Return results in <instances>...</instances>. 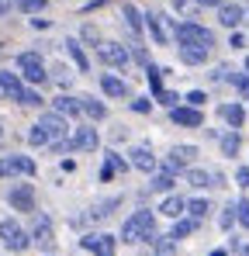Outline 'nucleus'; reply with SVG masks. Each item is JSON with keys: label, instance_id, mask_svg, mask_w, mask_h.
<instances>
[{"label": "nucleus", "instance_id": "obj_43", "mask_svg": "<svg viewBox=\"0 0 249 256\" xmlns=\"http://www.w3.org/2000/svg\"><path fill=\"white\" fill-rule=\"evenodd\" d=\"M236 180H239V187H249V166H242V170L236 173Z\"/></svg>", "mask_w": 249, "mask_h": 256}, {"label": "nucleus", "instance_id": "obj_47", "mask_svg": "<svg viewBox=\"0 0 249 256\" xmlns=\"http://www.w3.org/2000/svg\"><path fill=\"white\" fill-rule=\"evenodd\" d=\"M228 45H232V48H242V45H246V38H242V35H232V38H228Z\"/></svg>", "mask_w": 249, "mask_h": 256}, {"label": "nucleus", "instance_id": "obj_35", "mask_svg": "<svg viewBox=\"0 0 249 256\" xmlns=\"http://www.w3.org/2000/svg\"><path fill=\"white\" fill-rule=\"evenodd\" d=\"M18 100H21V104H28V108H35V104H42V94H38V90H28V86H24Z\"/></svg>", "mask_w": 249, "mask_h": 256}, {"label": "nucleus", "instance_id": "obj_34", "mask_svg": "<svg viewBox=\"0 0 249 256\" xmlns=\"http://www.w3.org/2000/svg\"><path fill=\"white\" fill-rule=\"evenodd\" d=\"M28 142H32V146H48V135H45V132H42L38 125H32V132H28Z\"/></svg>", "mask_w": 249, "mask_h": 256}, {"label": "nucleus", "instance_id": "obj_22", "mask_svg": "<svg viewBox=\"0 0 249 256\" xmlns=\"http://www.w3.org/2000/svg\"><path fill=\"white\" fill-rule=\"evenodd\" d=\"M80 111L86 114V118H94V122L108 118V108H104L100 100H90V97H80Z\"/></svg>", "mask_w": 249, "mask_h": 256}, {"label": "nucleus", "instance_id": "obj_27", "mask_svg": "<svg viewBox=\"0 0 249 256\" xmlns=\"http://www.w3.org/2000/svg\"><path fill=\"white\" fill-rule=\"evenodd\" d=\"M184 212L190 214L194 222H204L208 212H211V204H208V201H190V204H184Z\"/></svg>", "mask_w": 249, "mask_h": 256}, {"label": "nucleus", "instance_id": "obj_51", "mask_svg": "<svg viewBox=\"0 0 249 256\" xmlns=\"http://www.w3.org/2000/svg\"><path fill=\"white\" fill-rule=\"evenodd\" d=\"M246 73H249V56H246Z\"/></svg>", "mask_w": 249, "mask_h": 256}, {"label": "nucleus", "instance_id": "obj_37", "mask_svg": "<svg viewBox=\"0 0 249 256\" xmlns=\"http://www.w3.org/2000/svg\"><path fill=\"white\" fill-rule=\"evenodd\" d=\"M152 187H156V190H170V187H173V170L160 173V176L152 180Z\"/></svg>", "mask_w": 249, "mask_h": 256}, {"label": "nucleus", "instance_id": "obj_42", "mask_svg": "<svg viewBox=\"0 0 249 256\" xmlns=\"http://www.w3.org/2000/svg\"><path fill=\"white\" fill-rule=\"evenodd\" d=\"M132 56H135L142 66H149V56H146V48H142V45H132Z\"/></svg>", "mask_w": 249, "mask_h": 256}, {"label": "nucleus", "instance_id": "obj_9", "mask_svg": "<svg viewBox=\"0 0 249 256\" xmlns=\"http://www.w3.org/2000/svg\"><path fill=\"white\" fill-rule=\"evenodd\" d=\"M35 173V160L28 156H4L0 160V176H32Z\"/></svg>", "mask_w": 249, "mask_h": 256}, {"label": "nucleus", "instance_id": "obj_12", "mask_svg": "<svg viewBox=\"0 0 249 256\" xmlns=\"http://www.w3.org/2000/svg\"><path fill=\"white\" fill-rule=\"evenodd\" d=\"M194 160H198V149H194V146H173V149H170V160H166V170H173V173L187 170Z\"/></svg>", "mask_w": 249, "mask_h": 256}, {"label": "nucleus", "instance_id": "obj_30", "mask_svg": "<svg viewBox=\"0 0 249 256\" xmlns=\"http://www.w3.org/2000/svg\"><path fill=\"white\" fill-rule=\"evenodd\" d=\"M66 52H70V56H73V62H76V66H80L83 73H86V70H90V62H86V56H83V48L76 42H66Z\"/></svg>", "mask_w": 249, "mask_h": 256}, {"label": "nucleus", "instance_id": "obj_4", "mask_svg": "<svg viewBox=\"0 0 249 256\" xmlns=\"http://www.w3.org/2000/svg\"><path fill=\"white\" fill-rule=\"evenodd\" d=\"M97 56H100V62H108V66H114V70H124L128 59H132L128 45H122V42H100L97 45Z\"/></svg>", "mask_w": 249, "mask_h": 256}, {"label": "nucleus", "instance_id": "obj_6", "mask_svg": "<svg viewBox=\"0 0 249 256\" xmlns=\"http://www.w3.org/2000/svg\"><path fill=\"white\" fill-rule=\"evenodd\" d=\"M7 201L14 212H35V187L32 184H14L7 190Z\"/></svg>", "mask_w": 249, "mask_h": 256}, {"label": "nucleus", "instance_id": "obj_15", "mask_svg": "<svg viewBox=\"0 0 249 256\" xmlns=\"http://www.w3.org/2000/svg\"><path fill=\"white\" fill-rule=\"evenodd\" d=\"M128 156H132V166H135V170H142V173H152V170H156V156H152V149H149V146H135Z\"/></svg>", "mask_w": 249, "mask_h": 256}, {"label": "nucleus", "instance_id": "obj_50", "mask_svg": "<svg viewBox=\"0 0 249 256\" xmlns=\"http://www.w3.org/2000/svg\"><path fill=\"white\" fill-rule=\"evenodd\" d=\"M0 142H4V122H0Z\"/></svg>", "mask_w": 249, "mask_h": 256}, {"label": "nucleus", "instance_id": "obj_14", "mask_svg": "<svg viewBox=\"0 0 249 256\" xmlns=\"http://www.w3.org/2000/svg\"><path fill=\"white\" fill-rule=\"evenodd\" d=\"M80 246H83V250H90V253H97V256H114L118 239H114V236H86Z\"/></svg>", "mask_w": 249, "mask_h": 256}, {"label": "nucleus", "instance_id": "obj_5", "mask_svg": "<svg viewBox=\"0 0 249 256\" xmlns=\"http://www.w3.org/2000/svg\"><path fill=\"white\" fill-rule=\"evenodd\" d=\"M18 70H21L24 80H32V84H45V62H42L38 52H21V56H18Z\"/></svg>", "mask_w": 249, "mask_h": 256}, {"label": "nucleus", "instance_id": "obj_38", "mask_svg": "<svg viewBox=\"0 0 249 256\" xmlns=\"http://www.w3.org/2000/svg\"><path fill=\"white\" fill-rule=\"evenodd\" d=\"M83 42H90V45H100V32H97L94 24H83Z\"/></svg>", "mask_w": 249, "mask_h": 256}, {"label": "nucleus", "instance_id": "obj_26", "mask_svg": "<svg viewBox=\"0 0 249 256\" xmlns=\"http://www.w3.org/2000/svg\"><path fill=\"white\" fill-rule=\"evenodd\" d=\"M124 170H128V163H124L122 156H114V152H111V156H108V166H104L100 176H104V180H111L114 173H124Z\"/></svg>", "mask_w": 249, "mask_h": 256}, {"label": "nucleus", "instance_id": "obj_1", "mask_svg": "<svg viewBox=\"0 0 249 256\" xmlns=\"http://www.w3.org/2000/svg\"><path fill=\"white\" fill-rule=\"evenodd\" d=\"M156 239V218L149 212H135L128 222L122 225V242H152Z\"/></svg>", "mask_w": 249, "mask_h": 256}, {"label": "nucleus", "instance_id": "obj_31", "mask_svg": "<svg viewBox=\"0 0 249 256\" xmlns=\"http://www.w3.org/2000/svg\"><path fill=\"white\" fill-rule=\"evenodd\" d=\"M239 146H242V142H239V135H236V132H232V135H222V152H225V156H236V152H239Z\"/></svg>", "mask_w": 249, "mask_h": 256}, {"label": "nucleus", "instance_id": "obj_33", "mask_svg": "<svg viewBox=\"0 0 249 256\" xmlns=\"http://www.w3.org/2000/svg\"><path fill=\"white\" fill-rule=\"evenodd\" d=\"M45 4H48V0H14V7H21L24 14H38Z\"/></svg>", "mask_w": 249, "mask_h": 256}, {"label": "nucleus", "instance_id": "obj_46", "mask_svg": "<svg viewBox=\"0 0 249 256\" xmlns=\"http://www.w3.org/2000/svg\"><path fill=\"white\" fill-rule=\"evenodd\" d=\"M194 4H198V7H222L225 0H194Z\"/></svg>", "mask_w": 249, "mask_h": 256}, {"label": "nucleus", "instance_id": "obj_45", "mask_svg": "<svg viewBox=\"0 0 249 256\" xmlns=\"http://www.w3.org/2000/svg\"><path fill=\"white\" fill-rule=\"evenodd\" d=\"M232 84H236V86H239V90L249 97V80H242V76H232Z\"/></svg>", "mask_w": 249, "mask_h": 256}, {"label": "nucleus", "instance_id": "obj_16", "mask_svg": "<svg viewBox=\"0 0 249 256\" xmlns=\"http://www.w3.org/2000/svg\"><path fill=\"white\" fill-rule=\"evenodd\" d=\"M242 18H246V10L239 4H222L218 7V24H225V28H239Z\"/></svg>", "mask_w": 249, "mask_h": 256}, {"label": "nucleus", "instance_id": "obj_7", "mask_svg": "<svg viewBox=\"0 0 249 256\" xmlns=\"http://www.w3.org/2000/svg\"><path fill=\"white\" fill-rule=\"evenodd\" d=\"M32 239H35V246H38V250H45V253H52V250H56V232H52V222H48V214H35Z\"/></svg>", "mask_w": 249, "mask_h": 256}, {"label": "nucleus", "instance_id": "obj_40", "mask_svg": "<svg viewBox=\"0 0 249 256\" xmlns=\"http://www.w3.org/2000/svg\"><path fill=\"white\" fill-rule=\"evenodd\" d=\"M173 7H176V10H184V14H194V10H198V4H194V0H173Z\"/></svg>", "mask_w": 249, "mask_h": 256}, {"label": "nucleus", "instance_id": "obj_44", "mask_svg": "<svg viewBox=\"0 0 249 256\" xmlns=\"http://www.w3.org/2000/svg\"><path fill=\"white\" fill-rule=\"evenodd\" d=\"M239 222H242V225H246V228H249V204H246V201L239 204Z\"/></svg>", "mask_w": 249, "mask_h": 256}, {"label": "nucleus", "instance_id": "obj_49", "mask_svg": "<svg viewBox=\"0 0 249 256\" xmlns=\"http://www.w3.org/2000/svg\"><path fill=\"white\" fill-rule=\"evenodd\" d=\"M211 256H228V253H225V250H214V253H211Z\"/></svg>", "mask_w": 249, "mask_h": 256}, {"label": "nucleus", "instance_id": "obj_17", "mask_svg": "<svg viewBox=\"0 0 249 256\" xmlns=\"http://www.w3.org/2000/svg\"><path fill=\"white\" fill-rule=\"evenodd\" d=\"M187 184H190V187H222V173H211V170H187Z\"/></svg>", "mask_w": 249, "mask_h": 256}, {"label": "nucleus", "instance_id": "obj_39", "mask_svg": "<svg viewBox=\"0 0 249 256\" xmlns=\"http://www.w3.org/2000/svg\"><path fill=\"white\" fill-rule=\"evenodd\" d=\"M201 104H204V94L201 90H190L187 94V108H201Z\"/></svg>", "mask_w": 249, "mask_h": 256}, {"label": "nucleus", "instance_id": "obj_20", "mask_svg": "<svg viewBox=\"0 0 249 256\" xmlns=\"http://www.w3.org/2000/svg\"><path fill=\"white\" fill-rule=\"evenodd\" d=\"M52 108H56L52 114H59V118H76L80 114V97H59Z\"/></svg>", "mask_w": 249, "mask_h": 256}, {"label": "nucleus", "instance_id": "obj_25", "mask_svg": "<svg viewBox=\"0 0 249 256\" xmlns=\"http://www.w3.org/2000/svg\"><path fill=\"white\" fill-rule=\"evenodd\" d=\"M218 114H222V118H225L232 128H239V125H242V118H246L239 104H222V111H218Z\"/></svg>", "mask_w": 249, "mask_h": 256}, {"label": "nucleus", "instance_id": "obj_23", "mask_svg": "<svg viewBox=\"0 0 249 256\" xmlns=\"http://www.w3.org/2000/svg\"><path fill=\"white\" fill-rule=\"evenodd\" d=\"M198 225H201V222H194V218H176V225H173V232H170V239L176 242V239H184V236H190V232H198Z\"/></svg>", "mask_w": 249, "mask_h": 256}, {"label": "nucleus", "instance_id": "obj_28", "mask_svg": "<svg viewBox=\"0 0 249 256\" xmlns=\"http://www.w3.org/2000/svg\"><path fill=\"white\" fill-rule=\"evenodd\" d=\"M184 198H166L163 201V214H170V218H184Z\"/></svg>", "mask_w": 249, "mask_h": 256}, {"label": "nucleus", "instance_id": "obj_13", "mask_svg": "<svg viewBox=\"0 0 249 256\" xmlns=\"http://www.w3.org/2000/svg\"><path fill=\"white\" fill-rule=\"evenodd\" d=\"M170 118L173 125H184V128H201L204 125V114L198 108H170Z\"/></svg>", "mask_w": 249, "mask_h": 256}, {"label": "nucleus", "instance_id": "obj_48", "mask_svg": "<svg viewBox=\"0 0 249 256\" xmlns=\"http://www.w3.org/2000/svg\"><path fill=\"white\" fill-rule=\"evenodd\" d=\"M10 7H14V0H0V18H4V14H7Z\"/></svg>", "mask_w": 249, "mask_h": 256}, {"label": "nucleus", "instance_id": "obj_19", "mask_svg": "<svg viewBox=\"0 0 249 256\" xmlns=\"http://www.w3.org/2000/svg\"><path fill=\"white\" fill-rule=\"evenodd\" d=\"M21 80H18V73H0V97H7V100H18L21 97Z\"/></svg>", "mask_w": 249, "mask_h": 256}, {"label": "nucleus", "instance_id": "obj_21", "mask_svg": "<svg viewBox=\"0 0 249 256\" xmlns=\"http://www.w3.org/2000/svg\"><path fill=\"white\" fill-rule=\"evenodd\" d=\"M180 59L187 66H201L208 59V48H198V45H180Z\"/></svg>", "mask_w": 249, "mask_h": 256}, {"label": "nucleus", "instance_id": "obj_3", "mask_svg": "<svg viewBox=\"0 0 249 256\" xmlns=\"http://www.w3.org/2000/svg\"><path fill=\"white\" fill-rule=\"evenodd\" d=\"M0 239H4V246H7L10 253H24V250L32 246V239L24 236V228H21L18 222H10V218L0 222Z\"/></svg>", "mask_w": 249, "mask_h": 256}, {"label": "nucleus", "instance_id": "obj_36", "mask_svg": "<svg viewBox=\"0 0 249 256\" xmlns=\"http://www.w3.org/2000/svg\"><path fill=\"white\" fill-rule=\"evenodd\" d=\"M236 218H239V204H228V208H225V214H222V228H225V232H228V228H232V222H236Z\"/></svg>", "mask_w": 249, "mask_h": 256}, {"label": "nucleus", "instance_id": "obj_41", "mask_svg": "<svg viewBox=\"0 0 249 256\" xmlns=\"http://www.w3.org/2000/svg\"><path fill=\"white\" fill-rule=\"evenodd\" d=\"M132 111L146 114V111H149V97H135V100H132Z\"/></svg>", "mask_w": 249, "mask_h": 256}, {"label": "nucleus", "instance_id": "obj_11", "mask_svg": "<svg viewBox=\"0 0 249 256\" xmlns=\"http://www.w3.org/2000/svg\"><path fill=\"white\" fill-rule=\"evenodd\" d=\"M146 24H149V32H152L156 45H170V42H173V28H176V24L170 28V18H166V14H149Z\"/></svg>", "mask_w": 249, "mask_h": 256}, {"label": "nucleus", "instance_id": "obj_29", "mask_svg": "<svg viewBox=\"0 0 249 256\" xmlns=\"http://www.w3.org/2000/svg\"><path fill=\"white\" fill-rule=\"evenodd\" d=\"M118 204H122L118 198H111V201H100V204L90 212V218H94V222H100V218H108V214H111V208H118Z\"/></svg>", "mask_w": 249, "mask_h": 256}, {"label": "nucleus", "instance_id": "obj_2", "mask_svg": "<svg viewBox=\"0 0 249 256\" xmlns=\"http://www.w3.org/2000/svg\"><path fill=\"white\" fill-rule=\"evenodd\" d=\"M173 42L176 45H198V48H211L214 45V32L198 24V21H184L173 28Z\"/></svg>", "mask_w": 249, "mask_h": 256}, {"label": "nucleus", "instance_id": "obj_18", "mask_svg": "<svg viewBox=\"0 0 249 256\" xmlns=\"http://www.w3.org/2000/svg\"><path fill=\"white\" fill-rule=\"evenodd\" d=\"M100 90H104L108 97H114V100L132 97V90H128V84H124L122 76H100Z\"/></svg>", "mask_w": 249, "mask_h": 256}, {"label": "nucleus", "instance_id": "obj_8", "mask_svg": "<svg viewBox=\"0 0 249 256\" xmlns=\"http://www.w3.org/2000/svg\"><path fill=\"white\" fill-rule=\"evenodd\" d=\"M38 128L45 132V135H48V146L62 152V135H66V118H59V114H45V118H38Z\"/></svg>", "mask_w": 249, "mask_h": 256}, {"label": "nucleus", "instance_id": "obj_10", "mask_svg": "<svg viewBox=\"0 0 249 256\" xmlns=\"http://www.w3.org/2000/svg\"><path fill=\"white\" fill-rule=\"evenodd\" d=\"M97 146H100V138H97L94 128H76V135H73L70 142H62L66 152H73V149H76V152H94Z\"/></svg>", "mask_w": 249, "mask_h": 256}, {"label": "nucleus", "instance_id": "obj_32", "mask_svg": "<svg viewBox=\"0 0 249 256\" xmlns=\"http://www.w3.org/2000/svg\"><path fill=\"white\" fill-rule=\"evenodd\" d=\"M152 246H156V253H160V256H173V246H176V242H173L170 236H156Z\"/></svg>", "mask_w": 249, "mask_h": 256}, {"label": "nucleus", "instance_id": "obj_24", "mask_svg": "<svg viewBox=\"0 0 249 256\" xmlns=\"http://www.w3.org/2000/svg\"><path fill=\"white\" fill-rule=\"evenodd\" d=\"M122 14H124V21H128V28H132V35L138 38V35H142V14H138V10H135L132 4H124Z\"/></svg>", "mask_w": 249, "mask_h": 256}]
</instances>
